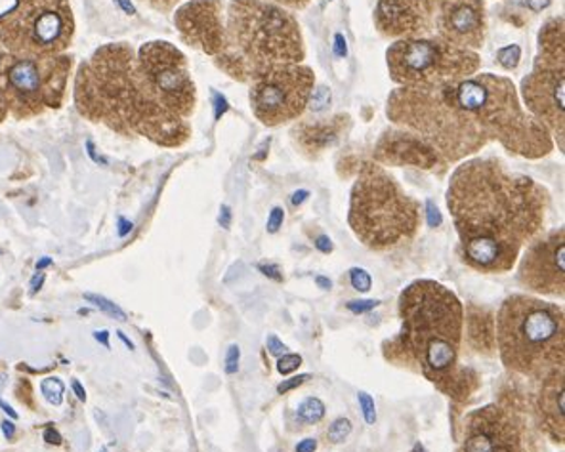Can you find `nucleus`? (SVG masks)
<instances>
[{"label":"nucleus","mask_w":565,"mask_h":452,"mask_svg":"<svg viewBox=\"0 0 565 452\" xmlns=\"http://www.w3.org/2000/svg\"><path fill=\"white\" fill-rule=\"evenodd\" d=\"M546 201L541 185L512 174L501 161L473 159L455 170L447 206L465 262L481 273L514 268L523 245L543 227Z\"/></svg>","instance_id":"1"},{"label":"nucleus","mask_w":565,"mask_h":452,"mask_svg":"<svg viewBox=\"0 0 565 452\" xmlns=\"http://www.w3.org/2000/svg\"><path fill=\"white\" fill-rule=\"evenodd\" d=\"M402 331L390 344L388 357L417 365L431 384L455 399H468L478 378L460 370L465 310L451 290L436 281H417L399 297Z\"/></svg>","instance_id":"2"},{"label":"nucleus","mask_w":565,"mask_h":452,"mask_svg":"<svg viewBox=\"0 0 565 452\" xmlns=\"http://www.w3.org/2000/svg\"><path fill=\"white\" fill-rule=\"evenodd\" d=\"M297 20L266 0H234L227 14L226 46L220 65L239 80L297 65L305 60Z\"/></svg>","instance_id":"3"},{"label":"nucleus","mask_w":565,"mask_h":452,"mask_svg":"<svg viewBox=\"0 0 565 452\" xmlns=\"http://www.w3.org/2000/svg\"><path fill=\"white\" fill-rule=\"evenodd\" d=\"M444 88L455 106L470 117L488 140H497L525 159L551 153L548 128L520 106L516 88L509 78L483 73Z\"/></svg>","instance_id":"4"},{"label":"nucleus","mask_w":565,"mask_h":452,"mask_svg":"<svg viewBox=\"0 0 565 452\" xmlns=\"http://www.w3.org/2000/svg\"><path fill=\"white\" fill-rule=\"evenodd\" d=\"M494 340L507 368L543 380L554 368L564 367V310L539 298L514 294L502 302Z\"/></svg>","instance_id":"5"},{"label":"nucleus","mask_w":565,"mask_h":452,"mask_svg":"<svg viewBox=\"0 0 565 452\" xmlns=\"http://www.w3.org/2000/svg\"><path fill=\"white\" fill-rule=\"evenodd\" d=\"M99 99L109 107L107 119L130 128L161 146H180L190 130L184 119L157 99L128 49L99 52Z\"/></svg>","instance_id":"6"},{"label":"nucleus","mask_w":565,"mask_h":452,"mask_svg":"<svg viewBox=\"0 0 565 452\" xmlns=\"http://www.w3.org/2000/svg\"><path fill=\"white\" fill-rule=\"evenodd\" d=\"M348 219L365 247L390 250L417 234L420 206L386 170L379 164H365L353 184Z\"/></svg>","instance_id":"7"},{"label":"nucleus","mask_w":565,"mask_h":452,"mask_svg":"<svg viewBox=\"0 0 565 452\" xmlns=\"http://www.w3.org/2000/svg\"><path fill=\"white\" fill-rule=\"evenodd\" d=\"M388 117L438 149L446 163L480 151L489 142L446 88H397L388 99Z\"/></svg>","instance_id":"8"},{"label":"nucleus","mask_w":565,"mask_h":452,"mask_svg":"<svg viewBox=\"0 0 565 452\" xmlns=\"http://www.w3.org/2000/svg\"><path fill=\"white\" fill-rule=\"evenodd\" d=\"M390 77L403 88H438L472 77L480 56L441 39H402L388 49Z\"/></svg>","instance_id":"9"},{"label":"nucleus","mask_w":565,"mask_h":452,"mask_svg":"<svg viewBox=\"0 0 565 452\" xmlns=\"http://www.w3.org/2000/svg\"><path fill=\"white\" fill-rule=\"evenodd\" d=\"M70 64L64 57H0V98L18 115H35L57 107L64 96Z\"/></svg>","instance_id":"10"},{"label":"nucleus","mask_w":565,"mask_h":452,"mask_svg":"<svg viewBox=\"0 0 565 452\" xmlns=\"http://www.w3.org/2000/svg\"><path fill=\"white\" fill-rule=\"evenodd\" d=\"M541 52L530 77L523 78L525 106L533 117L559 138L564 148V20H552L539 36Z\"/></svg>","instance_id":"11"},{"label":"nucleus","mask_w":565,"mask_h":452,"mask_svg":"<svg viewBox=\"0 0 565 452\" xmlns=\"http://www.w3.org/2000/svg\"><path fill=\"white\" fill-rule=\"evenodd\" d=\"M0 31L8 49L20 56H54L73 33L67 0H22Z\"/></svg>","instance_id":"12"},{"label":"nucleus","mask_w":565,"mask_h":452,"mask_svg":"<svg viewBox=\"0 0 565 452\" xmlns=\"http://www.w3.org/2000/svg\"><path fill=\"white\" fill-rule=\"evenodd\" d=\"M313 80V72L306 65H282L262 73L253 78V111L268 127L298 119L310 104Z\"/></svg>","instance_id":"13"},{"label":"nucleus","mask_w":565,"mask_h":452,"mask_svg":"<svg viewBox=\"0 0 565 452\" xmlns=\"http://www.w3.org/2000/svg\"><path fill=\"white\" fill-rule=\"evenodd\" d=\"M141 73L157 99L178 117H188L195 106V86L185 57L169 43H149L138 54Z\"/></svg>","instance_id":"14"},{"label":"nucleus","mask_w":565,"mask_h":452,"mask_svg":"<svg viewBox=\"0 0 565 452\" xmlns=\"http://www.w3.org/2000/svg\"><path fill=\"white\" fill-rule=\"evenodd\" d=\"M457 452H523L522 422L502 405L473 410Z\"/></svg>","instance_id":"15"},{"label":"nucleus","mask_w":565,"mask_h":452,"mask_svg":"<svg viewBox=\"0 0 565 452\" xmlns=\"http://www.w3.org/2000/svg\"><path fill=\"white\" fill-rule=\"evenodd\" d=\"M564 229L539 239L527 248L520 266V283L525 289L564 297L565 289V239Z\"/></svg>","instance_id":"16"},{"label":"nucleus","mask_w":565,"mask_h":452,"mask_svg":"<svg viewBox=\"0 0 565 452\" xmlns=\"http://www.w3.org/2000/svg\"><path fill=\"white\" fill-rule=\"evenodd\" d=\"M438 39L459 49H480L486 39L483 0H446L436 14Z\"/></svg>","instance_id":"17"},{"label":"nucleus","mask_w":565,"mask_h":452,"mask_svg":"<svg viewBox=\"0 0 565 452\" xmlns=\"http://www.w3.org/2000/svg\"><path fill=\"white\" fill-rule=\"evenodd\" d=\"M177 25L188 43L220 56L226 46V29L220 20V4L214 0H193L177 14Z\"/></svg>","instance_id":"18"},{"label":"nucleus","mask_w":565,"mask_h":452,"mask_svg":"<svg viewBox=\"0 0 565 452\" xmlns=\"http://www.w3.org/2000/svg\"><path fill=\"white\" fill-rule=\"evenodd\" d=\"M379 163L392 166H415V169L436 170L446 166V159L439 155L438 149L420 136L409 130H392L382 136L375 149Z\"/></svg>","instance_id":"19"},{"label":"nucleus","mask_w":565,"mask_h":452,"mask_svg":"<svg viewBox=\"0 0 565 452\" xmlns=\"http://www.w3.org/2000/svg\"><path fill=\"white\" fill-rule=\"evenodd\" d=\"M375 22L382 35L399 39H417L434 31V20L405 0H379Z\"/></svg>","instance_id":"20"},{"label":"nucleus","mask_w":565,"mask_h":452,"mask_svg":"<svg viewBox=\"0 0 565 452\" xmlns=\"http://www.w3.org/2000/svg\"><path fill=\"white\" fill-rule=\"evenodd\" d=\"M539 428L554 441L564 443V367L554 368L543 378V386L537 397Z\"/></svg>","instance_id":"21"},{"label":"nucleus","mask_w":565,"mask_h":452,"mask_svg":"<svg viewBox=\"0 0 565 452\" xmlns=\"http://www.w3.org/2000/svg\"><path fill=\"white\" fill-rule=\"evenodd\" d=\"M347 125H350V119L342 115L334 119L308 120V122H300L295 128V136L306 151L321 153L323 149L331 148L332 143L339 142Z\"/></svg>","instance_id":"22"},{"label":"nucleus","mask_w":565,"mask_h":452,"mask_svg":"<svg viewBox=\"0 0 565 452\" xmlns=\"http://www.w3.org/2000/svg\"><path fill=\"white\" fill-rule=\"evenodd\" d=\"M468 338L480 354H493L497 340H494V319L489 311L480 308L468 310Z\"/></svg>","instance_id":"23"},{"label":"nucleus","mask_w":565,"mask_h":452,"mask_svg":"<svg viewBox=\"0 0 565 452\" xmlns=\"http://www.w3.org/2000/svg\"><path fill=\"white\" fill-rule=\"evenodd\" d=\"M326 417V405L318 397H308L298 407V420L302 424H318Z\"/></svg>","instance_id":"24"},{"label":"nucleus","mask_w":565,"mask_h":452,"mask_svg":"<svg viewBox=\"0 0 565 452\" xmlns=\"http://www.w3.org/2000/svg\"><path fill=\"white\" fill-rule=\"evenodd\" d=\"M85 300L86 302H90V304L96 305L98 310L104 311L107 318L117 319V321H127V313L120 310L119 305L114 304L111 300L99 297V294H90V292H86Z\"/></svg>","instance_id":"25"},{"label":"nucleus","mask_w":565,"mask_h":452,"mask_svg":"<svg viewBox=\"0 0 565 452\" xmlns=\"http://www.w3.org/2000/svg\"><path fill=\"white\" fill-rule=\"evenodd\" d=\"M41 389H43L44 397H46V401H49L50 405H56L57 407V405H62V401H64V381L56 378V376L43 380Z\"/></svg>","instance_id":"26"},{"label":"nucleus","mask_w":565,"mask_h":452,"mask_svg":"<svg viewBox=\"0 0 565 452\" xmlns=\"http://www.w3.org/2000/svg\"><path fill=\"white\" fill-rule=\"evenodd\" d=\"M350 433H352V422L348 418H339V420L332 422L331 428L327 431V438L334 445H339V443H344L350 438Z\"/></svg>","instance_id":"27"},{"label":"nucleus","mask_w":565,"mask_h":452,"mask_svg":"<svg viewBox=\"0 0 565 452\" xmlns=\"http://www.w3.org/2000/svg\"><path fill=\"white\" fill-rule=\"evenodd\" d=\"M499 64L504 67V69H516L518 64H520V57H522V50L516 44H512V46H507V49H502L499 52Z\"/></svg>","instance_id":"28"},{"label":"nucleus","mask_w":565,"mask_h":452,"mask_svg":"<svg viewBox=\"0 0 565 452\" xmlns=\"http://www.w3.org/2000/svg\"><path fill=\"white\" fill-rule=\"evenodd\" d=\"M350 283L358 292H369L373 287V279L365 269L353 268L350 269Z\"/></svg>","instance_id":"29"},{"label":"nucleus","mask_w":565,"mask_h":452,"mask_svg":"<svg viewBox=\"0 0 565 452\" xmlns=\"http://www.w3.org/2000/svg\"><path fill=\"white\" fill-rule=\"evenodd\" d=\"M358 399H360L361 412H363V418H365V422L369 426H373L376 422V407L375 399L365 394V391H360L358 394Z\"/></svg>","instance_id":"30"},{"label":"nucleus","mask_w":565,"mask_h":452,"mask_svg":"<svg viewBox=\"0 0 565 452\" xmlns=\"http://www.w3.org/2000/svg\"><path fill=\"white\" fill-rule=\"evenodd\" d=\"M300 365H302V357H300V355L285 354L277 360V370H279L281 375H290V373L298 370Z\"/></svg>","instance_id":"31"},{"label":"nucleus","mask_w":565,"mask_h":452,"mask_svg":"<svg viewBox=\"0 0 565 452\" xmlns=\"http://www.w3.org/2000/svg\"><path fill=\"white\" fill-rule=\"evenodd\" d=\"M405 2H409V4H413L417 10H420L423 14L434 20L436 14H438L439 7H441L446 0H405Z\"/></svg>","instance_id":"32"},{"label":"nucleus","mask_w":565,"mask_h":452,"mask_svg":"<svg viewBox=\"0 0 565 452\" xmlns=\"http://www.w3.org/2000/svg\"><path fill=\"white\" fill-rule=\"evenodd\" d=\"M329 104H331V93H329L327 88H319L316 93H311L310 104H308V106H310L313 111H321V109H326Z\"/></svg>","instance_id":"33"},{"label":"nucleus","mask_w":565,"mask_h":452,"mask_svg":"<svg viewBox=\"0 0 565 452\" xmlns=\"http://www.w3.org/2000/svg\"><path fill=\"white\" fill-rule=\"evenodd\" d=\"M22 0H0V28L18 12Z\"/></svg>","instance_id":"34"},{"label":"nucleus","mask_w":565,"mask_h":452,"mask_svg":"<svg viewBox=\"0 0 565 452\" xmlns=\"http://www.w3.org/2000/svg\"><path fill=\"white\" fill-rule=\"evenodd\" d=\"M239 359L241 352L239 346L234 344V346H230L226 354V373L227 375H235L237 370H239Z\"/></svg>","instance_id":"35"},{"label":"nucleus","mask_w":565,"mask_h":452,"mask_svg":"<svg viewBox=\"0 0 565 452\" xmlns=\"http://www.w3.org/2000/svg\"><path fill=\"white\" fill-rule=\"evenodd\" d=\"M381 304V302H376V300H353V302H348V310L355 313V315H360V313H367V311L375 310L376 305Z\"/></svg>","instance_id":"36"},{"label":"nucleus","mask_w":565,"mask_h":452,"mask_svg":"<svg viewBox=\"0 0 565 452\" xmlns=\"http://www.w3.org/2000/svg\"><path fill=\"white\" fill-rule=\"evenodd\" d=\"M310 380V375H298L292 376V378H289V380L282 381V384H279L277 386V394H287V391H290V389L300 388L305 381Z\"/></svg>","instance_id":"37"},{"label":"nucleus","mask_w":565,"mask_h":452,"mask_svg":"<svg viewBox=\"0 0 565 452\" xmlns=\"http://www.w3.org/2000/svg\"><path fill=\"white\" fill-rule=\"evenodd\" d=\"M282 219H285V213H282V208L276 206L271 214H269L268 218V232L269 234H277L279 232V227L282 226Z\"/></svg>","instance_id":"38"},{"label":"nucleus","mask_w":565,"mask_h":452,"mask_svg":"<svg viewBox=\"0 0 565 452\" xmlns=\"http://www.w3.org/2000/svg\"><path fill=\"white\" fill-rule=\"evenodd\" d=\"M426 218H428V226H441V213H439L438 206L434 205L431 201H428V203H426Z\"/></svg>","instance_id":"39"},{"label":"nucleus","mask_w":565,"mask_h":452,"mask_svg":"<svg viewBox=\"0 0 565 452\" xmlns=\"http://www.w3.org/2000/svg\"><path fill=\"white\" fill-rule=\"evenodd\" d=\"M266 346H268L269 354L277 355V357L287 354V346L282 344L281 340L274 336V334L266 340Z\"/></svg>","instance_id":"40"},{"label":"nucleus","mask_w":565,"mask_h":452,"mask_svg":"<svg viewBox=\"0 0 565 452\" xmlns=\"http://www.w3.org/2000/svg\"><path fill=\"white\" fill-rule=\"evenodd\" d=\"M44 441L50 443V445H60V443H62V435L57 433L54 426L50 424L46 431H44Z\"/></svg>","instance_id":"41"},{"label":"nucleus","mask_w":565,"mask_h":452,"mask_svg":"<svg viewBox=\"0 0 565 452\" xmlns=\"http://www.w3.org/2000/svg\"><path fill=\"white\" fill-rule=\"evenodd\" d=\"M316 248H318L319 252H323V255H331L332 240L327 235H319L318 239H316Z\"/></svg>","instance_id":"42"},{"label":"nucleus","mask_w":565,"mask_h":452,"mask_svg":"<svg viewBox=\"0 0 565 452\" xmlns=\"http://www.w3.org/2000/svg\"><path fill=\"white\" fill-rule=\"evenodd\" d=\"M44 281H46V276L39 271V273L31 279V283H29V292H31V294H36L39 290L43 289Z\"/></svg>","instance_id":"43"},{"label":"nucleus","mask_w":565,"mask_h":452,"mask_svg":"<svg viewBox=\"0 0 565 452\" xmlns=\"http://www.w3.org/2000/svg\"><path fill=\"white\" fill-rule=\"evenodd\" d=\"M318 451V439L308 438L300 441L297 445V452H316Z\"/></svg>","instance_id":"44"},{"label":"nucleus","mask_w":565,"mask_h":452,"mask_svg":"<svg viewBox=\"0 0 565 452\" xmlns=\"http://www.w3.org/2000/svg\"><path fill=\"white\" fill-rule=\"evenodd\" d=\"M258 268H260L262 273H264V276L266 277H269V279H276V281H281L282 277L279 276L281 271H279V268H277V266H264V263H262V266H258Z\"/></svg>","instance_id":"45"},{"label":"nucleus","mask_w":565,"mask_h":452,"mask_svg":"<svg viewBox=\"0 0 565 452\" xmlns=\"http://www.w3.org/2000/svg\"><path fill=\"white\" fill-rule=\"evenodd\" d=\"M523 4L533 10V12H541L544 8H548L551 0H523Z\"/></svg>","instance_id":"46"},{"label":"nucleus","mask_w":565,"mask_h":452,"mask_svg":"<svg viewBox=\"0 0 565 452\" xmlns=\"http://www.w3.org/2000/svg\"><path fill=\"white\" fill-rule=\"evenodd\" d=\"M214 101H216V119L227 111V101L222 94H214Z\"/></svg>","instance_id":"47"},{"label":"nucleus","mask_w":565,"mask_h":452,"mask_svg":"<svg viewBox=\"0 0 565 452\" xmlns=\"http://www.w3.org/2000/svg\"><path fill=\"white\" fill-rule=\"evenodd\" d=\"M220 226L222 227H230V224H232V211H230V206H222V211H220Z\"/></svg>","instance_id":"48"},{"label":"nucleus","mask_w":565,"mask_h":452,"mask_svg":"<svg viewBox=\"0 0 565 452\" xmlns=\"http://www.w3.org/2000/svg\"><path fill=\"white\" fill-rule=\"evenodd\" d=\"M71 388H73V391H75V396L78 397V401H83L85 403L86 401V391L85 388H83V384L78 380L71 381Z\"/></svg>","instance_id":"49"},{"label":"nucleus","mask_w":565,"mask_h":452,"mask_svg":"<svg viewBox=\"0 0 565 452\" xmlns=\"http://www.w3.org/2000/svg\"><path fill=\"white\" fill-rule=\"evenodd\" d=\"M310 197V191L300 190L292 195V205L300 206L305 203L306 198Z\"/></svg>","instance_id":"50"},{"label":"nucleus","mask_w":565,"mask_h":452,"mask_svg":"<svg viewBox=\"0 0 565 452\" xmlns=\"http://www.w3.org/2000/svg\"><path fill=\"white\" fill-rule=\"evenodd\" d=\"M337 56H347V39L342 35H337Z\"/></svg>","instance_id":"51"},{"label":"nucleus","mask_w":565,"mask_h":452,"mask_svg":"<svg viewBox=\"0 0 565 452\" xmlns=\"http://www.w3.org/2000/svg\"><path fill=\"white\" fill-rule=\"evenodd\" d=\"M2 431H4V438L12 439L15 433V426L10 422V420H4L2 422Z\"/></svg>","instance_id":"52"},{"label":"nucleus","mask_w":565,"mask_h":452,"mask_svg":"<svg viewBox=\"0 0 565 452\" xmlns=\"http://www.w3.org/2000/svg\"><path fill=\"white\" fill-rule=\"evenodd\" d=\"M132 232V224L127 219H119V235L120 237H127Z\"/></svg>","instance_id":"53"},{"label":"nucleus","mask_w":565,"mask_h":452,"mask_svg":"<svg viewBox=\"0 0 565 452\" xmlns=\"http://www.w3.org/2000/svg\"><path fill=\"white\" fill-rule=\"evenodd\" d=\"M94 338L98 340L99 344H104V346L109 347V333H107V331H98V333H94Z\"/></svg>","instance_id":"54"},{"label":"nucleus","mask_w":565,"mask_h":452,"mask_svg":"<svg viewBox=\"0 0 565 452\" xmlns=\"http://www.w3.org/2000/svg\"><path fill=\"white\" fill-rule=\"evenodd\" d=\"M117 4H119L128 15L135 14V7H132V2H130V0H117Z\"/></svg>","instance_id":"55"},{"label":"nucleus","mask_w":565,"mask_h":452,"mask_svg":"<svg viewBox=\"0 0 565 452\" xmlns=\"http://www.w3.org/2000/svg\"><path fill=\"white\" fill-rule=\"evenodd\" d=\"M86 148H88V155L93 157L96 163L106 164V161H104V159H99L98 153H96V148H94V143H86Z\"/></svg>","instance_id":"56"},{"label":"nucleus","mask_w":565,"mask_h":452,"mask_svg":"<svg viewBox=\"0 0 565 452\" xmlns=\"http://www.w3.org/2000/svg\"><path fill=\"white\" fill-rule=\"evenodd\" d=\"M0 409L4 410L8 417L15 418V420H18V412H15V410L12 409V407H10L7 401H2V399H0Z\"/></svg>","instance_id":"57"},{"label":"nucleus","mask_w":565,"mask_h":452,"mask_svg":"<svg viewBox=\"0 0 565 452\" xmlns=\"http://www.w3.org/2000/svg\"><path fill=\"white\" fill-rule=\"evenodd\" d=\"M316 283H318L321 289L326 290H329L332 287L331 279H327V277H318V279H316Z\"/></svg>","instance_id":"58"},{"label":"nucleus","mask_w":565,"mask_h":452,"mask_svg":"<svg viewBox=\"0 0 565 452\" xmlns=\"http://www.w3.org/2000/svg\"><path fill=\"white\" fill-rule=\"evenodd\" d=\"M117 334H119L120 342H125V344H127L128 349H135V344L128 340L127 334L122 333V331H119Z\"/></svg>","instance_id":"59"},{"label":"nucleus","mask_w":565,"mask_h":452,"mask_svg":"<svg viewBox=\"0 0 565 452\" xmlns=\"http://www.w3.org/2000/svg\"><path fill=\"white\" fill-rule=\"evenodd\" d=\"M49 266H52V260H50V258H43L41 262L36 263V269L49 268Z\"/></svg>","instance_id":"60"},{"label":"nucleus","mask_w":565,"mask_h":452,"mask_svg":"<svg viewBox=\"0 0 565 452\" xmlns=\"http://www.w3.org/2000/svg\"><path fill=\"white\" fill-rule=\"evenodd\" d=\"M4 119V101L0 98V120Z\"/></svg>","instance_id":"61"},{"label":"nucleus","mask_w":565,"mask_h":452,"mask_svg":"<svg viewBox=\"0 0 565 452\" xmlns=\"http://www.w3.org/2000/svg\"><path fill=\"white\" fill-rule=\"evenodd\" d=\"M411 452H428V451H426V449H424L423 445H415V446H413V451H411Z\"/></svg>","instance_id":"62"},{"label":"nucleus","mask_w":565,"mask_h":452,"mask_svg":"<svg viewBox=\"0 0 565 452\" xmlns=\"http://www.w3.org/2000/svg\"><path fill=\"white\" fill-rule=\"evenodd\" d=\"M99 452H107V449H102V451H99Z\"/></svg>","instance_id":"63"}]
</instances>
